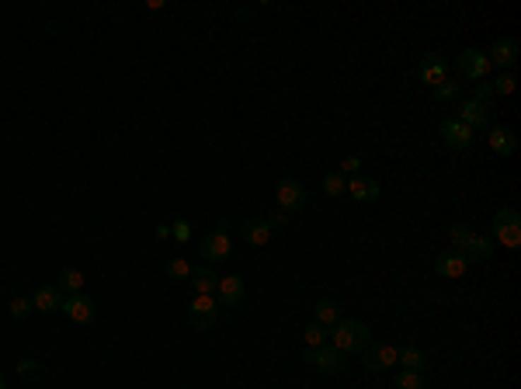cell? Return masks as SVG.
<instances>
[{"label": "cell", "instance_id": "1", "mask_svg": "<svg viewBox=\"0 0 521 389\" xmlns=\"http://www.w3.org/2000/svg\"><path fill=\"white\" fill-rule=\"evenodd\" d=\"M330 334H334L330 345L337 347V351H344V354H361L365 347L372 345V330L361 320H341Z\"/></svg>", "mask_w": 521, "mask_h": 389}, {"label": "cell", "instance_id": "2", "mask_svg": "<svg viewBox=\"0 0 521 389\" xmlns=\"http://www.w3.org/2000/svg\"><path fill=\"white\" fill-rule=\"evenodd\" d=\"M348 354L344 351H337L334 345H323V347H306L303 351V361H310V365H317L320 372H327V376H337V372H344V361Z\"/></svg>", "mask_w": 521, "mask_h": 389}, {"label": "cell", "instance_id": "3", "mask_svg": "<svg viewBox=\"0 0 521 389\" xmlns=\"http://www.w3.org/2000/svg\"><path fill=\"white\" fill-rule=\"evenodd\" d=\"M493 237L500 240V247H521V216L518 209H500L493 216Z\"/></svg>", "mask_w": 521, "mask_h": 389}, {"label": "cell", "instance_id": "4", "mask_svg": "<svg viewBox=\"0 0 521 389\" xmlns=\"http://www.w3.org/2000/svg\"><path fill=\"white\" fill-rule=\"evenodd\" d=\"M275 195H279L281 213H299V209H306V198H310L306 188H303V181H295V177H281Z\"/></svg>", "mask_w": 521, "mask_h": 389}, {"label": "cell", "instance_id": "5", "mask_svg": "<svg viewBox=\"0 0 521 389\" xmlns=\"http://www.w3.org/2000/svg\"><path fill=\"white\" fill-rule=\"evenodd\" d=\"M188 320H192L195 330H212L216 320H219V303L212 296H195L188 306Z\"/></svg>", "mask_w": 521, "mask_h": 389}, {"label": "cell", "instance_id": "6", "mask_svg": "<svg viewBox=\"0 0 521 389\" xmlns=\"http://www.w3.org/2000/svg\"><path fill=\"white\" fill-rule=\"evenodd\" d=\"M455 66H459V73L466 80H483L490 73V59H486V52H480V49H462L459 59H455Z\"/></svg>", "mask_w": 521, "mask_h": 389}, {"label": "cell", "instance_id": "7", "mask_svg": "<svg viewBox=\"0 0 521 389\" xmlns=\"http://www.w3.org/2000/svg\"><path fill=\"white\" fill-rule=\"evenodd\" d=\"M397 358H400V351L393 345H368L361 351V361H365L368 372H382V369L397 365Z\"/></svg>", "mask_w": 521, "mask_h": 389}, {"label": "cell", "instance_id": "8", "mask_svg": "<svg viewBox=\"0 0 521 389\" xmlns=\"http://www.w3.org/2000/svg\"><path fill=\"white\" fill-rule=\"evenodd\" d=\"M441 139H445L448 150H459V153H462V150L473 146V129L462 126L459 119H445V122H441Z\"/></svg>", "mask_w": 521, "mask_h": 389}, {"label": "cell", "instance_id": "9", "mask_svg": "<svg viewBox=\"0 0 521 389\" xmlns=\"http://www.w3.org/2000/svg\"><path fill=\"white\" fill-rule=\"evenodd\" d=\"M417 77L431 87H438L441 80H448V63H445V56H441V52H428V56L421 59V66H417Z\"/></svg>", "mask_w": 521, "mask_h": 389}, {"label": "cell", "instance_id": "10", "mask_svg": "<svg viewBox=\"0 0 521 389\" xmlns=\"http://www.w3.org/2000/svg\"><path fill=\"white\" fill-rule=\"evenodd\" d=\"M201 258L205 261H226L230 258V237H226V229H212V233H205L199 244Z\"/></svg>", "mask_w": 521, "mask_h": 389}, {"label": "cell", "instance_id": "11", "mask_svg": "<svg viewBox=\"0 0 521 389\" xmlns=\"http://www.w3.org/2000/svg\"><path fill=\"white\" fill-rule=\"evenodd\" d=\"M459 122L462 126H469V129H490L493 126V115H490V108L486 104H480V101H462V115H459Z\"/></svg>", "mask_w": 521, "mask_h": 389}, {"label": "cell", "instance_id": "12", "mask_svg": "<svg viewBox=\"0 0 521 389\" xmlns=\"http://www.w3.org/2000/svg\"><path fill=\"white\" fill-rule=\"evenodd\" d=\"M518 52L521 45L515 39H497L493 49L486 52V59H490V66H500V70H511L515 63H518Z\"/></svg>", "mask_w": 521, "mask_h": 389}, {"label": "cell", "instance_id": "13", "mask_svg": "<svg viewBox=\"0 0 521 389\" xmlns=\"http://www.w3.org/2000/svg\"><path fill=\"white\" fill-rule=\"evenodd\" d=\"M63 313H66L74 323H90L98 309H94V299H90V296L77 292V296H66V299H63Z\"/></svg>", "mask_w": 521, "mask_h": 389}, {"label": "cell", "instance_id": "14", "mask_svg": "<svg viewBox=\"0 0 521 389\" xmlns=\"http://www.w3.org/2000/svg\"><path fill=\"white\" fill-rule=\"evenodd\" d=\"M243 278L240 275H226L219 278V289H216V303L219 306H240L243 303Z\"/></svg>", "mask_w": 521, "mask_h": 389}, {"label": "cell", "instance_id": "15", "mask_svg": "<svg viewBox=\"0 0 521 389\" xmlns=\"http://www.w3.org/2000/svg\"><path fill=\"white\" fill-rule=\"evenodd\" d=\"M459 254L466 258V264H483V261L493 258V240H490V237H476V233H473Z\"/></svg>", "mask_w": 521, "mask_h": 389}, {"label": "cell", "instance_id": "16", "mask_svg": "<svg viewBox=\"0 0 521 389\" xmlns=\"http://www.w3.org/2000/svg\"><path fill=\"white\" fill-rule=\"evenodd\" d=\"M435 271H438L441 278H462V275L469 271V264H466V258H462L459 251H445V254H438V261H435Z\"/></svg>", "mask_w": 521, "mask_h": 389}, {"label": "cell", "instance_id": "17", "mask_svg": "<svg viewBox=\"0 0 521 389\" xmlns=\"http://www.w3.org/2000/svg\"><path fill=\"white\" fill-rule=\"evenodd\" d=\"M348 191H351V198H355V202H375L382 188H379V181H375V177L355 174V177L348 181Z\"/></svg>", "mask_w": 521, "mask_h": 389}, {"label": "cell", "instance_id": "18", "mask_svg": "<svg viewBox=\"0 0 521 389\" xmlns=\"http://www.w3.org/2000/svg\"><path fill=\"white\" fill-rule=\"evenodd\" d=\"M490 150L500 153V157H511L518 150V136L508 126H490Z\"/></svg>", "mask_w": 521, "mask_h": 389}, {"label": "cell", "instance_id": "19", "mask_svg": "<svg viewBox=\"0 0 521 389\" xmlns=\"http://www.w3.org/2000/svg\"><path fill=\"white\" fill-rule=\"evenodd\" d=\"M240 237L250 244V247H264L268 240H271V226L264 222V219H247L240 226Z\"/></svg>", "mask_w": 521, "mask_h": 389}, {"label": "cell", "instance_id": "20", "mask_svg": "<svg viewBox=\"0 0 521 389\" xmlns=\"http://www.w3.org/2000/svg\"><path fill=\"white\" fill-rule=\"evenodd\" d=\"M63 292L56 289V285H39L35 289V299H32V306L35 309H42V313H56V309H63Z\"/></svg>", "mask_w": 521, "mask_h": 389}, {"label": "cell", "instance_id": "21", "mask_svg": "<svg viewBox=\"0 0 521 389\" xmlns=\"http://www.w3.org/2000/svg\"><path fill=\"white\" fill-rule=\"evenodd\" d=\"M192 285H195V296H216L219 275H216L212 268H195V271H192Z\"/></svg>", "mask_w": 521, "mask_h": 389}, {"label": "cell", "instance_id": "22", "mask_svg": "<svg viewBox=\"0 0 521 389\" xmlns=\"http://www.w3.org/2000/svg\"><path fill=\"white\" fill-rule=\"evenodd\" d=\"M56 289L66 296H77V292H83V271H77V268H63L59 275H56Z\"/></svg>", "mask_w": 521, "mask_h": 389}, {"label": "cell", "instance_id": "23", "mask_svg": "<svg viewBox=\"0 0 521 389\" xmlns=\"http://www.w3.org/2000/svg\"><path fill=\"white\" fill-rule=\"evenodd\" d=\"M313 309H317V323H323L327 330H334L341 323V306L334 303V299H320Z\"/></svg>", "mask_w": 521, "mask_h": 389}, {"label": "cell", "instance_id": "24", "mask_svg": "<svg viewBox=\"0 0 521 389\" xmlns=\"http://www.w3.org/2000/svg\"><path fill=\"white\" fill-rule=\"evenodd\" d=\"M397 365H403V369H406V372H421V369H424V351H421V347H403L400 351V358H397Z\"/></svg>", "mask_w": 521, "mask_h": 389}, {"label": "cell", "instance_id": "25", "mask_svg": "<svg viewBox=\"0 0 521 389\" xmlns=\"http://www.w3.org/2000/svg\"><path fill=\"white\" fill-rule=\"evenodd\" d=\"M327 334H330V330H327L323 323L313 320V323L306 327V347H323V345H327Z\"/></svg>", "mask_w": 521, "mask_h": 389}, {"label": "cell", "instance_id": "26", "mask_svg": "<svg viewBox=\"0 0 521 389\" xmlns=\"http://www.w3.org/2000/svg\"><path fill=\"white\" fill-rule=\"evenodd\" d=\"M167 278H177V282L181 278H192V264L185 258H170L167 261Z\"/></svg>", "mask_w": 521, "mask_h": 389}, {"label": "cell", "instance_id": "27", "mask_svg": "<svg viewBox=\"0 0 521 389\" xmlns=\"http://www.w3.org/2000/svg\"><path fill=\"white\" fill-rule=\"evenodd\" d=\"M397 389H424V376H421V372H406V369H403L400 376H397Z\"/></svg>", "mask_w": 521, "mask_h": 389}, {"label": "cell", "instance_id": "28", "mask_svg": "<svg viewBox=\"0 0 521 389\" xmlns=\"http://www.w3.org/2000/svg\"><path fill=\"white\" fill-rule=\"evenodd\" d=\"M344 188H348V181H344L341 174H327V177H323V191H327L330 198H337Z\"/></svg>", "mask_w": 521, "mask_h": 389}, {"label": "cell", "instance_id": "29", "mask_svg": "<svg viewBox=\"0 0 521 389\" xmlns=\"http://www.w3.org/2000/svg\"><path fill=\"white\" fill-rule=\"evenodd\" d=\"M515 87H518L515 73H500V77L493 80V94H515Z\"/></svg>", "mask_w": 521, "mask_h": 389}, {"label": "cell", "instance_id": "30", "mask_svg": "<svg viewBox=\"0 0 521 389\" xmlns=\"http://www.w3.org/2000/svg\"><path fill=\"white\" fill-rule=\"evenodd\" d=\"M448 237H452V247H455V251H462V247H466V240L473 237V229H469V226H452V233H448Z\"/></svg>", "mask_w": 521, "mask_h": 389}, {"label": "cell", "instance_id": "31", "mask_svg": "<svg viewBox=\"0 0 521 389\" xmlns=\"http://www.w3.org/2000/svg\"><path fill=\"white\" fill-rule=\"evenodd\" d=\"M170 233H174V240L188 244V240H192V222H188V219H177V222L170 226Z\"/></svg>", "mask_w": 521, "mask_h": 389}, {"label": "cell", "instance_id": "32", "mask_svg": "<svg viewBox=\"0 0 521 389\" xmlns=\"http://www.w3.org/2000/svg\"><path fill=\"white\" fill-rule=\"evenodd\" d=\"M435 97H438V101H452V97H459V84H452V80H441V84L435 87Z\"/></svg>", "mask_w": 521, "mask_h": 389}, {"label": "cell", "instance_id": "33", "mask_svg": "<svg viewBox=\"0 0 521 389\" xmlns=\"http://www.w3.org/2000/svg\"><path fill=\"white\" fill-rule=\"evenodd\" d=\"M28 309H32V303H28L25 296L11 299V316H14V320H25V316H28Z\"/></svg>", "mask_w": 521, "mask_h": 389}, {"label": "cell", "instance_id": "34", "mask_svg": "<svg viewBox=\"0 0 521 389\" xmlns=\"http://www.w3.org/2000/svg\"><path fill=\"white\" fill-rule=\"evenodd\" d=\"M341 171H344V174H351V177H355V174L361 171V157H358V153H351V157H344V160H341Z\"/></svg>", "mask_w": 521, "mask_h": 389}, {"label": "cell", "instance_id": "35", "mask_svg": "<svg viewBox=\"0 0 521 389\" xmlns=\"http://www.w3.org/2000/svg\"><path fill=\"white\" fill-rule=\"evenodd\" d=\"M264 222L271 226V233H275V229H285V226H288V213H281V209H279V213H271Z\"/></svg>", "mask_w": 521, "mask_h": 389}, {"label": "cell", "instance_id": "36", "mask_svg": "<svg viewBox=\"0 0 521 389\" xmlns=\"http://www.w3.org/2000/svg\"><path fill=\"white\" fill-rule=\"evenodd\" d=\"M490 97H493V87L480 84V90H476V97H473V101H480V104H486V108H490Z\"/></svg>", "mask_w": 521, "mask_h": 389}, {"label": "cell", "instance_id": "37", "mask_svg": "<svg viewBox=\"0 0 521 389\" xmlns=\"http://www.w3.org/2000/svg\"><path fill=\"white\" fill-rule=\"evenodd\" d=\"M35 372H39L35 361H21V365H18V376H35Z\"/></svg>", "mask_w": 521, "mask_h": 389}, {"label": "cell", "instance_id": "38", "mask_svg": "<svg viewBox=\"0 0 521 389\" xmlns=\"http://www.w3.org/2000/svg\"><path fill=\"white\" fill-rule=\"evenodd\" d=\"M0 389H4V376H0Z\"/></svg>", "mask_w": 521, "mask_h": 389}]
</instances>
